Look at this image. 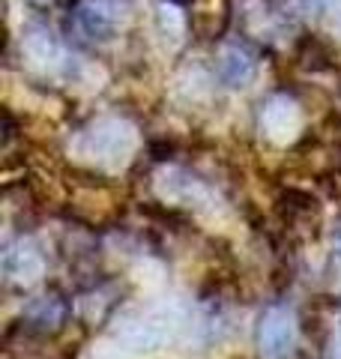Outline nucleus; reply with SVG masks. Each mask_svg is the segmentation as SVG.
Returning a JSON list of instances; mask_svg holds the SVG:
<instances>
[{"label":"nucleus","instance_id":"1","mask_svg":"<svg viewBox=\"0 0 341 359\" xmlns=\"http://www.w3.org/2000/svg\"><path fill=\"white\" fill-rule=\"evenodd\" d=\"M180 327H183V311L177 306H156L123 314L117 320V339L132 351H156L174 339Z\"/></svg>","mask_w":341,"mask_h":359},{"label":"nucleus","instance_id":"2","mask_svg":"<svg viewBox=\"0 0 341 359\" xmlns=\"http://www.w3.org/2000/svg\"><path fill=\"white\" fill-rule=\"evenodd\" d=\"M297 344V318L288 306H269L258 327V347L264 359H288Z\"/></svg>","mask_w":341,"mask_h":359},{"label":"nucleus","instance_id":"3","mask_svg":"<svg viewBox=\"0 0 341 359\" xmlns=\"http://www.w3.org/2000/svg\"><path fill=\"white\" fill-rule=\"evenodd\" d=\"M126 18V0H81L75 9V25L90 39H114Z\"/></svg>","mask_w":341,"mask_h":359},{"label":"nucleus","instance_id":"4","mask_svg":"<svg viewBox=\"0 0 341 359\" xmlns=\"http://www.w3.org/2000/svg\"><path fill=\"white\" fill-rule=\"evenodd\" d=\"M129 150H132V135L120 123H102L99 129L87 135L84 144V153L99 162H123Z\"/></svg>","mask_w":341,"mask_h":359},{"label":"nucleus","instance_id":"5","mask_svg":"<svg viewBox=\"0 0 341 359\" xmlns=\"http://www.w3.org/2000/svg\"><path fill=\"white\" fill-rule=\"evenodd\" d=\"M252 75H255L252 51L240 42L227 45V48L222 51V57H219V78L222 81L227 87H246L248 81H252Z\"/></svg>","mask_w":341,"mask_h":359},{"label":"nucleus","instance_id":"6","mask_svg":"<svg viewBox=\"0 0 341 359\" xmlns=\"http://www.w3.org/2000/svg\"><path fill=\"white\" fill-rule=\"evenodd\" d=\"M4 266H6L9 278H18V282H33V278H39L45 264H42V255L36 252V245L18 243V245H9V249H6Z\"/></svg>","mask_w":341,"mask_h":359},{"label":"nucleus","instance_id":"7","mask_svg":"<svg viewBox=\"0 0 341 359\" xmlns=\"http://www.w3.org/2000/svg\"><path fill=\"white\" fill-rule=\"evenodd\" d=\"M329 359H341V330L335 332V339H333V347H329Z\"/></svg>","mask_w":341,"mask_h":359}]
</instances>
